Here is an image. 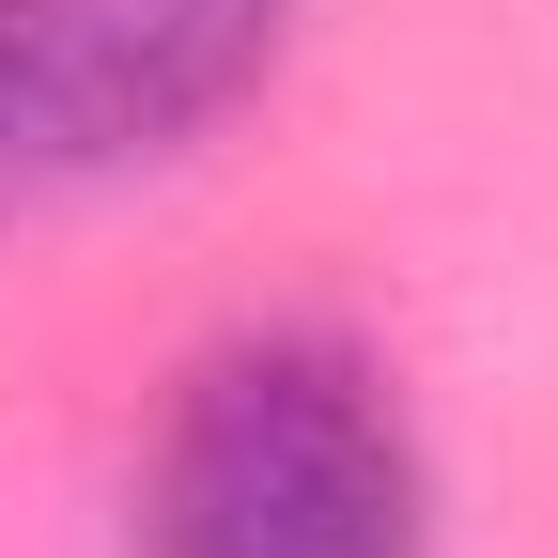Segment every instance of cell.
<instances>
[{
    "instance_id": "6da1fadb",
    "label": "cell",
    "mask_w": 558,
    "mask_h": 558,
    "mask_svg": "<svg viewBox=\"0 0 558 558\" xmlns=\"http://www.w3.org/2000/svg\"><path fill=\"white\" fill-rule=\"evenodd\" d=\"M140 558H435L418 418L341 326L218 341L140 465Z\"/></svg>"
},
{
    "instance_id": "7a4b0ae2",
    "label": "cell",
    "mask_w": 558,
    "mask_h": 558,
    "mask_svg": "<svg viewBox=\"0 0 558 558\" xmlns=\"http://www.w3.org/2000/svg\"><path fill=\"white\" fill-rule=\"evenodd\" d=\"M279 32L295 0H0V218L186 156Z\"/></svg>"
}]
</instances>
